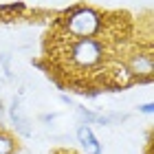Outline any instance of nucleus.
<instances>
[{
	"label": "nucleus",
	"instance_id": "nucleus-2",
	"mask_svg": "<svg viewBox=\"0 0 154 154\" xmlns=\"http://www.w3.org/2000/svg\"><path fill=\"white\" fill-rule=\"evenodd\" d=\"M103 57L101 46L90 38H82L71 46V60L79 66H93Z\"/></svg>",
	"mask_w": 154,
	"mask_h": 154
},
{
	"label": "nucleus",
	"instance_id": "nucleus-4",
	"mask_svg": "<svg viewBox=\"0 0 154 154\" xmlns=\"http://www.w3.org/2000/svg\"><path fill=\"white\" fill-rule=\"evenodd\" d=\"M9 115L13 119V125H16V130L20 132V134H24V137H31V128H29V121L22 117V112H20V103L18 99H13L11 103V108H9Z\"/></svg>",
	"mask_w": 154,
	"mask_h": 154
},
{
	"label": "nucleus",
	"instance_id": "nucleus-7",
	"mask_svg": "<svg viewBox=\"0 0 154 154\" xmlns=\"http://www.w3.org/2000/svg\"><path fill=\"white\" fill-rule=\"evenodd\" d=\"M152 108H154L152 103H145V106H141V112H145V115H150V112H152Z\"/></svg>",
	"mask_w": 154,
	"mask_h": 154
},
{
	"label": "nucleus",
	"instance_id": "nucleus-1",
	"mask_svg": "<svg viewBox=\"0 0 154 154\" xmlns=\"http://www.w3.org/2000/svg\"><path fill=\"white\" fill-rule=\"evenodd\" d=\"M66 24H68V31L73 35L90 38L93 33H97L101 20H99V13H95L93 9H73L68 20H66Z\"/></svg>",
	"mask_w": 154,
	"mask_h": 154
},
{
	"label": "nucleus",
	"instance_id": "nucleus-5",
	"mask_svg": "<svg viewBox=\"0 0 154 154\" xmlns=\"http://www.w3.org/2000/svg\"><path fill=\"white\" fill-rule=\"evenodd\" d=\"M152 55H139V57H134L132 60V68H134L137 73H145L150 77V73H152Z\"/></svg>",
	"mask_w": 154,
	"mask_h": 154
},
{
	"label": "nucleus",
	"instance_id": "nucleus-6",
	"mask_svg": "<svg viewBox=\"0 0 154 154\" xmlns=\"http://www.w3.org/2000/svg\"><path fill=\"white\" fill-rule=\"evenodd\" d=\"M0 154H13V141H11V137L0 134Z\"/></svg>",
	"mask_w": 154,
	"mask_h": 154
},
{
	"label": "nucleus",
	"instance_id": "nucleus-3",
	"mask_svg": "<svg viewBox=\"0 0 154 154\" xmlns=\"http://www.w3.org/2000/svg\"><path fill=\"white\" fill-rule=\"evenodd\" d=\"M77 139H79V143H82L90 154H101V145H99V141L95 139L90 125H84V123H82L79 128H77Z\"/></svg>",
	"mask_w": 154,
	"mask_h": 154
},
{
	"label": "nucleus",
	"instance_id": "nucleus-8",
	"mask_svg": "<svg viewBox=\"0 0 154 154\" xmlns=\"http://www.w3.org/2000/svg\"><path fill=\"white\" fill-rule=\"evenodd\" d=\"M5 117V106H2V101H0V119Z\"/></svg>",
	"mask_w": 154,
	"mask_h": 154
}]
</instances>
